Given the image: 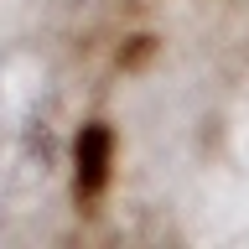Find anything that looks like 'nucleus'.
<instances>
[{
    "label": "nucleus",
    "instance_id": "obj_2",
    "mask_svg": "<svg viewBox=\"0 0 249 249\" xmlns=\"http://www.w3.org/2000/svg\"><path fill=\"white\" fill-rule=\"evenodd\" d=\"M151 52H156V36H135V47H130V52H120V62H124V68H140Z\"/></svg>",
    "mask_w": 249,
    "mask_h": 249
},
{
    "label": "nucleus",
    "instance_id": "obj_1",
    "mask_svg": "<svg viewBox=\"0 0 249 249\" xmlns=\"http://www.w3.org/2000/svg\"><path fill=\"white\" fill-rule=\"evenodd\" d=\"M109 177H114V130L104 120H89L73 135V197L89 208L109 192Z\"/></svg>",
    "mask_w": 249,
    "mask_h": 249
}]
</instances>
